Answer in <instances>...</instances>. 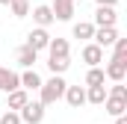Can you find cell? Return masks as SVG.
Returning <instances> with one entry per match:
<instances>
[{"mask_svg": "<svg viewBox=\"0 0 127 124\" xmlns=\"http://www.w3.org/2000/svg\"><path fill=\"white\" fill-rule=\"evenodd\" d=\"M9 6H12V15L15 18H27L30 15V0H12Z\"/></svg>", "mask_w": 127, "mask_h": 124, "instance_id": "ffe728a7", "label": "cell"}, {"mask_svg": "<svg viewBox=\"0 0 127 124\" xmlns=\"http://www.w3.org/2000/svg\"><path fill=\"white\" fill-rule=\"evenodd\" d=\"M18 115H21V124H41L44 121V106H41L38 100H30Z\"/></svg>", "mask_w": 127, "mask_h": 124, "instance_id": "3957f363", "label": "cell"}, {"mask_svg": "<svg viewBox=\"0 0 127 124\" xmlns=\"http://www.w3.org/2000/svg\"><path fill=\"white\" fill-rule=\"evenodd\" d=\"M0 124H21V115L12 112V109H6V112H0Z\"/></svg>", "mask_w": 127, "mask_h": 124, "instance_id": "cb8c5ba5", "label": "cell"}, {"mask_svg": "<svg viewBox=\"0 0 127 124\" xmlns=\"http://www.w3.org/2000/svg\"><path fill=\"white\" fill-rule=\"evenodd\" d=\"M30 50H35V53H41V50H47V44H50V32L41 30V27H35V30L27 32V41H24Z\"/></svg>", "mask_w": 127, "mask_h": 124, "instance_id": "7a4b0ae2", "label": "cell"}, {"mask_svg": "<svg viewBox=\"0 0 127 124\" xmlns=\"http://www.w3.org/2000/svg\"><path fill=\"white\" fill-rule=\"evenodd\" d=\"M80 56H83V62H86L89 68H100V65H103V50H100L97 44H92V41L80 50Z\"/></svg>", "mask_w": 127, "mask_h": 124, "instance_id": "ba28073f", "label": "cell"}, {"mask_svg": "<svg viewBox=\"0 0 127 124\" xmlns=\"http://www.w3.org/2000/svg\"><path fill=\"white\" fill-rule=\"evenodd\" d=\"M92 35H95V24H92V21H80V24H74V38L89 41Z\"/></svg>", "mask_w": 127, "mask_h": 124, "instance_id": "ac0fdd59", "label": "cell"}, {"mask_svg": "<svg viewBox=\"0 0 127 124\" xmlns=\"http://www.w3.org/2000/svg\"><path fill=\"white\" fill-rule=\"evenodd\" d=\"M15 62H18V65L27 71V68H32V65L38 62V53H35V50H30L27 44H21V47L15 50Z\"/></svg>", "mask_w": 127, "mask_h": 124, "instance_id": "4fadbf2b", "label": "cell"}, {"mask_svg": "<svg viewBox=\"0 0 127 124\" xmlns=\"http://www.w3.org/2000/svg\"><path fill=\"white\" fill-rule=\"evenodd\" d=\"M103 109H106L112 118H121V115L127 112V100H118V97H109V94H106V100H103Z\"/></svg>", "mask_w": 127, "mask_h": 124, "instance_id": "2e32d148", "label": "cell"}, {"mask_svg": "<svg viewBox=\"0 0 127 124\" xmlns=\"http://www.w3.org/2000/svg\"><path fill=\"white\" fill-rule=\"evenodd\" d=\"M115 38H118L115 27H100V30H95V35H92V44H97V47L103 50V47H112Z\"/></svg>", "mask_w": 127, "mask_h": 124, "instance_id": "52a82bcc", "label": "cell"}, {"mask_svg": "<svg viewBox=\"0 0 127 124\" xmlns=\"http://www.w3.org/2000/svg\"><path fill=\"white\" fill-rule=\"evenodd\" d=\"M74 3L77 0H53V6H50L53 21H71L74 18Z\"/></svg>", "mask_w": 127, "mask_h": 124, "instance_id": "8992f818", "label": "cell"}, {"mask_svg": "<svg viewBox=\"0 0 127 124\" xmlns=\"http://www.w3.org/2000/svg\"><path fill=\"white\" fill-rule=\"evenodd\" d=\"M62 97L68 100V106H74V109H80V106L86 103V89H83V86H68Z\"/></svg>", "mask_w": 127, "mask_h": 124, "instance_id": "5bb4252c", "label": "cell"}, {"mask_svg": "<svg viewBox=\"0 0 127 124\" xmlns=\"http://www.w3.org/2000/svg\"><path fill=\"white\" fill-rule=\"evenodd\" d=\"M106 94H109V97H118V100H127V86H124V83H115Z\"/></svg>", "mask_w": 127, "mask_h": 124, "instance_id": "603a6c76", "label": "cell"}, {"mask_svg": "<svg viewBox=\"0 0 127 124\" xmlns=\"http://www.w3.org/2000/svg\"><path fill=\"white\" fill-rule=\"evenodd\" d=\"M103 68H89V74H86V89L89 86H103Z\"/></svg>", "mask_w": 127, "mask_h": 124, "instance_id": "d6986e66", "label": "cell"}, {"mask_svg": "<svg viewBox=\"0 0 127 124\" xmlns=\"http://www.w3.org/2000/svg\"><path fill=\"white\" fill-rule=\"evenodd\" d=\"M65 89H68V83H65V77H50L47 83H41V89H38V103L47 109V106H53L56 100H62Z\"/></svg>", "mask_w": 127, "mask_h": 124, "instance_id": "6da1fadb", "label": "cell"}, {"mask_svg": "<svg viewBox=\"0 0 127 124\" xmlns=\"http://www.w3.org/2000/svg\"><path fill=\"white\" fill-rule=\"evenodd\" d=\"M15 89H21V74L18 71H12V68H0V92H15Z\"/></svg>", "mask_w": 127, "mask_h": 124, "instance_id": "5b68a950", "label": "cell"}, {"mask_svg": "<svg viewBox=\"0 0 127 124\" xmlns=\"http://www.w3.org/2000/svg\"><path fill=\"white\" fill-rule=\"evenodd\" d=\"M41 83H44V80L38 77V71H35V68H27V71L21 74V89H24V92H38V89H41Z\"/></svg>", "mask_w": 127, "mask_h": 124, "instance_id": "7c38bea8", "label": "cell"}, {"mask_svg": "<svg viewBox=\"0 0 127 124\" xmlns=\"http://www.w3.org/2000/svg\"><path fill=\"white\" fill-rule=\"evenodd\" d=\"M103 100H106V86H89L86 89V103L103 106Z\"/></svg>", "mask_w": 127, "mask_h": 124, "instance_id": "e0dca14e", "label": "cell"}, {"mask_svg": "<svg viewBox=\"0 0 127 124\" xmlns=\"http://www.w3.org/2000/svg\"><path fill=\"white\" fill-rule=\"evenodd\" d=\"M112 59H124L127 62V38H115V44H112Z\"/></svg>", "mask_w": 127, "mask_h": 124, "instance_id": "44dd1931", "label": "cell"}, {"mask_svg": "<svg viewBox=\"0 0 127 124\" xmlns=\"http://www.w3.org/2000/svg\"><path fill=\"white\" fill-rule=\"evenodd\" d=\"M97 6H109V9H115V3H118V0H95Z\"/></svg>", "mask_w": 127, "mask_h": 124, "instance_id": "d4e9b609", "label": "cell"}, {"mask_svg": "<svg viewBox=\"0 0 127 124\" xmlns=\"http://www.w3.org/2000/svg\"><path fill=\"white\" fill-rule=\"evenodd\" d=\"M103 77L112 80V83H124V77H127V62H124V59H109V62H106V68H103Z\"/></svg>", "mask_w": 127, "mask_h": 124, "instance_id": "277c9868", "label": "cell"}, {"mask_svg": "<svg viewBox=\"0 0 127 124\" xmlns=\"http://www.w3.org/2000/svg\"><path fill=\"white\" fill-rule=\"evenodd\" d=\"M9 3H12V0H0V6H9Z\"/></svg>", "mask_w": 127, "mask_h": 124, "instance_id": "4316f807", "label": "cell"}, {"mask_svg": "<svg viewBox=\"0 0 127 124\" xmlns=\"http://www.w3.org/2000/svg\"><path fill=\"white\" fill-rule=\"evenodd\" d=\"M68 50H71V44H68V38H50V44H47V59H68Z\"/></svg>", "mask_w": 127, "mask_h": 124, "instance_id": "30bf717a", "label": "cell"}, {"mask_svg": "<svg viewBox=\"0 0 127 124\" xmlns=\"http://www.w3.org/2000/svg\"><path fill=\"white\" fill-rule=\"evenodd\" d=\"M27 103H30V92H24V89H15L6 94V109H12V112H21Z\"/></svg>", "mask_w": 127, "mask_h": 124, "instance_id": "8fae6325", "label": "cell"}, {"mask_svg": "<svg viewBox=\"0 0 127 124\" xmlns=\"http://www.w3.org/2000/svg\"><path fill=\"white\" fill-rule=\"evenodd\" d=\"M115 21H118L115 9H109V6H97L95 9V30H100V27H115Z\"/></svg>", "mask_w": 127, "mask_h": 124, "instance_id": "9c48e42d", "label": "cell"}, {"mask_svg": "<svg viewBox=\"0 0 127 124\" xmlns=\"http://www.w3.org/2000/svg\"><path fill=\"white\" fill-rule=\"evenodd\" d=\"M68 59H47V68H50V74H56V77H62L65 71H68Z\"/></svg>", "mask_w": 127, "mask_h": 124, "instance_id": "7402d4cb", "label": "cell"}, {"mask_svg": "<svg viewBox=\"0 0 127 124\" xmlns=\"http://www.w3.org/2000/svg\"><path fill=\"white\" fill-rule=\"evenodd\" d=\"M32 21H35V27H41V30H47L50 24H53V12H50V6H35L32 9Z\"/></svg>", "mask_w": 127, "mask_h": 124, "instance_id": "9a60e30c", "label": "cell"}, {"mask_svg": "<svg viewBox=\"0 0 127 124\" xmlns=\"http://www.w3.org/2000/svg\"><path fill=\"white\" fill-rule=\"evenodd\" d=\"M115 124H127V115H121V118H115Z\"/></svg>", "mask_w": 127, "mask_h": 124, "instance_id": "484cf974", "label": "cell"}]
</instances>
